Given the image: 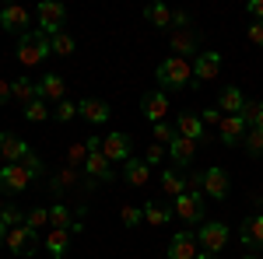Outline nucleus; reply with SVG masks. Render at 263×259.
<instances>
[{"label":"nucleus","instance_id":"ddd939ff","mask_svg":"<svg viewBox=\"0 0 263 259\" xmlns=\"http://www.w3.org/2000/svg\"><path fill=\"white\" fill-rule=\"evenodd\" d=\"M141 112L151 126H155V123H165V116H168V95H165V91H147L141 98Z\"/></svg>","mask_w":263,"mask_h":259},{"label":"nucleus","instance_id":"a19ab883","mask_svg":"<svg viewBox=\"0 0 263 259\" xmlns=\"http://www.w3.org/2000/svg\"><path fill=\"white\" fill-rule=\"evenodd\" d=\"M49 224H53V228H67V224H70L67 203H53V207H49Z\"/></svg>","mask_w":263,"mask_h":259},{"label":"nucleus","instance_id":"49530a36","mask_svg":"<svg viewBox=\"0 0 263 259\" xmlns=\"http://www.w3.org/2000/svg\"><path fill=\"white\" fill-rule=\"evenodd\" d=\"M190 25V14L186 11H172V28H186Z\"/></svg>","mask_w":263,"mask_h":259},{"label":"nucleus","instance_id":"20e7f679","mask_svg":"<svg viewBox=\"0 0 263 259\" xmlns=\"http://www.w3.org/2000/svg\"><path fill=\"white\" fill-rule=\"evenodd\" d=\"M228 238H232V231H228V224H221V221H203L200 228H197V242H200L203 252H211V256H218L224 245H228Z\"/></svg>","mask_w":263,"mask_h":259},{"label":"nucleus","instance_id":"dca6fc26","mask_svg":"<svg viewBox=\"0 0 263 259\" xmlns=\"http://www.w3.org/2000/svg\"><path fill=\"white\" fill-rule=\"evenodd\" d=\"M239 238H242L246 249L253 252H263V214H249L239 228Z\"/></svg>","mask_w":263,"mask_h":259},{"label":"nucleus","instance_id":"c756f323","mask_svg":"<svg viewBox=\"0 0 263 259\" xmlns=\"http://www.w3.org/2000/svg\"><path fill=\"white\" fill-rule=\"evenodd\" d=\"M242 119H246L249 130H260V133H263V102H249V98H246Z\"/></svg>","mask_w":263,"mask_h":259},{"label":"nucleus","instance_id":"09e8293b","mask_svg":"<svg viewBox=\"0 0 263 259\" xmlns=\"http://www.w3.org/2000/svg\"><path fill=\"white\" fill-rule=\"evenodd\" d=\"M4 238H7V224L0 221V245H4Z\"/></svg>","mask_w":263,"mask_h":259},{"label":"nucleus","instance_id":"a211bd4d","mask_svg":"<svg viewBox=\"0 0 263 259\" xmlns=\"http://www.w3.org/2000/svg\"><path fill=\"white\" fill-rule=\"evenodd\" d=\"M78 116L88 119L91 126H102V123H109L112 109H109V102H102V98H81L78 102Z\"/></svg>","mask_w":263,"mask_h":259},{"label":"nucleus","instance_id":"3c124183","mask_svg":"<svg viewBox=\"0 0 263 259\" xmlns=\"http://www.w3.org/2000/svg\"><path fill=\"white\" fill-rule=\"evenodd\" d=\"M242 259H263V256H256V252H249V256H242Z\"/></svg>","mask_w":263,"mask_h":259},{"label":"nucleus","instance_id":"7ed1b4c3","mask_svg":"<svg viewBox=\"0 0 263 259\" xmlns=\"http://www.w3.org/2000/svg\"><path fill=\"white\" fill-rule=\"evenodd\" d=\"M49 53H53V49H49V35H42L39 28H32L28 35L18 39V60L25 63V67H39Z\"/></svg>","mask_w":263,"mask_h":259},{"label":"nucleus","instance_id":"412c9836","mask_svg":"<svg viewBox=\"0 0 263 259\" xmlns=\"http://www.w3.org/2000/svg\"><path fill=\"white\" fill-rule=\"evenodd\" d=\"M123 182L134 186V189L147 186V182H151V165H147L144 158H130L126 165H123Z\"/></svg>","mask_w":263,"mask_h":259},{"label":"nucleus","instance_id":"4c0bfd02","mask_svg":"<svg viewBox=\"0 0 263 259\" xmlns=\"http://www.w3.org/2000/svg\"><path fill=\"white\" fill-rule=\"evenodd\" d=\"M151 140H155V144H172V140H176V126H172V123H155V126H151Z\"/></svg>","mask_w":263,"mask_h":259},{"label":"nucleus","instance_id":"6e6552de","mask_svg":"<svg viewBox=\"0 0 263 259\" xmlns=\"http://www.w3.org/2000/svg\"><path fill=\"white\" fill-rule=\"evenodd\" d=\"M102 154L112 161V165H126V161L134 158V140L116 130V133H109V137H102Z\"/></svg>","mask_w":263,"mask_h":259},{"label":"nucleus","instance_id":"8fccbe9b","mask_svg":"<svg viewBox=\"0 0 263 259\" xmlns=\"http://www.w3.org/2000/svg\"><path fill=\"white\" fill-rule=\"evenodd\" d=\"M197 259H218V256H211V252H200V256H197Z\"/></svg>","mask_w":263,"mask_h":259},{"label":"nucleus","instance_id":"aec40b11","mask_svg":"<svg viewBox=\"0 0 263 259\" xmlns=\"http://www.w3.org/2000/svg\"><path fill=\"white\" fill-rule=\"evenodd\" d=\"M193 158H197V144L176 133V140L168 144V161H172L176 168H190V165H193Z\"/></svg>","mask_w":263,"mask_h":259},{"label":"nucleus","instance_id":"bb28decb","mask_svg":"<svg viewBox=\"0 0 263 259\" xmlns=\"http://www.w3.org/2000/svg\"><path fill=\"white\" fill-rule=\"evenodd\" d=\"M11 95H14V102H21V105L35 102V98H39V81H32V77L11 81Z\"/></svg>","mask_w":263,"mask_h":259},{"label":"nucleus","instance_id":"5701e85b","mask_svg":"<svg viewBox=\"0 0 263 259\" xmlns=\"http://www.w3.org/2000/svg\"><path fill=\"white\" fill-rule=\"evenodd\" d=\"M218 109H221L224 116H242L246 95L235 88V84H228V88H221V95H218Z\"/></svg>","mask_w":263,"mask_h":259},{"label":"nucleus","instance_id":"1a4fd4ad","mask_svg":"<svg viewBox=\"0 0 263 259\" xmlns=\"http://www.w3.org/2000/svg\"><path fill=\"white\" fill-rule=\"evenodd\" d=\"M32 186V175L25 165H4L0 168V193L4 196H14V193H25Z\"/></svg>","mask_w":263,"mask_h":259},{"label":"nucleus","instance_id":"a18cd8bd","mask_svg":"<svg viewBox=\"0 0 263 259\" xmlns=\"http://www.w3.org/2000/svg\"><path fill=\"white\" fill-rule=\"evenodd\" d=\"M246 11H249V18H253V21H263V0H249Z\"/></svg>","mask_w":263,"mask_h":259},{"label":"nucleus","instance_id":"f704fd0d","mask_svg":"<svg viewBox=\"0 0 263 259\" xmlns=\"http://www.w3.org/2000/svg\"><path fill=\"white\" fill-rule=\"evenodd\" d=\"M242 147H246L249 158H263V133H260V130H249L246 140H242Z\"/></svg>","mask_w":263,"mask_h":259},{"label":"nucleus","instance_id":"37998d69","mask_svg":"<svg viewBox=\"0 0 263 259\" xmlns=\"http://www.w3.org/2000/svg\"><path fill=\"white\" fill-rule=\"evenodd\" d=\"M165 158H168V151H165L162 144H151V147H147V154H144V161H147V165H162Z\"/></svg>","mask_w":263,"mask_h":259},{"label":"nucleus","instance_id":"39448f33","mask_svg":"<svg viewBox=\"0 0 263 259\" xmlns=\"http://www.w3.org/2000/svg\"><path fill=\"white\" fill-rule=\"evenodd\" d=\"M35 18H39V32L53 39V35H60L63 25H67V7L57 4V0H42L39 11H35Z\"/></svg>","mask_w":263,"mask_h":259},{"label":"nucleus","instance_id":"f03ea898","mask_svg":"<svg viewBox=\"0 0 263 259\" xmlns=\"http://www.w3.org/2000/svg\"><path fill=\"white\" fill-rule=\"evenodd\" d=\"M172 214L179 221H186V224H203L207 221V196L200 189H190V193L172 200Z\"/></svg>","mask_w":263,"mask_h":259},{"label":"nucleus","instance_id":"e433bc0d","mask_svg":"<svg viewBox=\"0 0 263 259\" xmlns=\"http://www.w3.org/2000/svg\"><path fill=\"white\" fill-rule=\"evenodd\" d=\"M18 165H25V168H28V175H32V179H42V175H46V161H42L35 151H28V154H25V161H18Z\"/></svg>","mask_w":263,"mask_h":259},{"label":"nucleus","instance_id":"0eeeda50","mask_svg":"<svg viewBox=\"0 0 263 259\" xmlns=\"http://www.w3.org/2000/svg\"><path fill=\"white\" fill-rule=\"evenodd\" d=\"M0 28L4 32H11V35H28L32 32V14H28V7H21V4H11V7H4L0 11Z\"/></svg>","mask_w":263,"mask_h":259},{"label":"nucleus","instance_id":"393cba45","mask_svg":"<svg viewBox=\"0 0 263 259\" xmlns=\"http://www.w3.org/2000/svg\"><path fill=\"white\" fill-rule=\"evenodd\" d=\"M46 252L53 259H63L70 252V231H67V228H49V235H46Z\"/></svg>","mask_w":263,"mask_h":259},{"label":"nucleus","instance_id":"c9c22d12","mask_svg":"<svg viewBox=\"0 0 263 259\" xmlns=\"http://www.w3.org/2000/svg\"><path fill=\"white\" fill-rule=\"evenodd\" d=\"M53 119H57V123H70V119H78V102L63 98L60 105L53 109Z\"/></svg>","mask_w":263,"mask_h":259},{"label":"nucleus","instance_id":"4be33fe9","mask_svg":"<svg viewBox=\"0 0 263 259\" xmlns=\"http://www.w3.org/2000/svg\"><path fill=\"white\" fill-rule=\"evenodd\" d=\"M39 98L42 102H57V105H60V102L67 98V81H63L60 74H46V77L39 81Z\"/></svg>","mask_w":263,"mask_h":259},{"label":"nucleus","instance_id":"f3484780","mask_svg":"<svg viewBox=\"0 0 263 259\" xmlns=\"http://www.w3.org/2000/svg\"><path fill=\"white\" fill-rule=\"evenodd\" d=\"M221 74V53H214V49H207V53H200L197 60H193V81H214Z\"/></svg>","mask_w":263,"mask_h":259},{"label":"nucleus","instance_id":"423d86ee","mask_svg":"<svg viewBox=\"0 0 263 259\" xmlns=\"http://www.w3.org/2000/svg\"><path fill=\"white\" fill-rule=\"evenodd\" d=\"M4 245L14 252V256H35L39 252V231H32L28 224H18V228H7V238Z\"/></svg>","mask_w":263,"mask_h":259},{"label":"nucleus","instance_id":"de8ad7c7","mask_svg":"<svg viewBox=\"0 0 263 259\" xmlns=\"http://www.w3.org/2000/svg\"><path fill=\"white\" fill-rule=\"evenodd\" d=\"M11 98H14L11 95V81H0V105H7Z\"/></svg>","mask_w":263,"mask_h":259},{"label":"nucleus","instance_id":"ea45409f","mask_svg":"<svg viewBox=\"0 0 263 259\" xmlns=\"http://www.w3.org/2000/svg\"><path fill=\"white\" fill-rule=\"evenodd\" d=\"M25 224H28L32 231H39L42 224H49V210H46V207H32V210L25 214Z\"/></svg>","mask_w":263,"mask_h":259},{"label":"nucleus","instance_id":"f257e3e1","mask_svg":"<svg viewBox=\"0 0 263 259\" xmlns=\"http://www.w3.org/2000/svg\"><path fill=\"white\" fill-rule=\"evenodd\" d=\"M155 81L162 84V91H182V88H190V81H193V63L179 60V56H165V60L155 67Z\"/></svg>","mask_w":263,"mask_h":259},{"label":"nucleus","instance_id":"c85d7f7f","mask_svg":"<svg viewBox=\"0 0 263 259\" xmlns=\"http://www.w3.org/2000/svg\"><path fill=\"white\" fill-rule=\"evenodd\" d=\"M144 18L151 21L155 28H172V7H165V4H151V7H144Z\"/></svg>","mask_w":263,"mask_h":259},{"label":"nucleus","instance_id":"c03bdc74","mask_svg":"<svg viewBox=\"0 0 263 259\" xmlns=\"http://www.w3.org/2000/svg\"><path fill=\"white\" fill-rule=\"evenodd\" d=\"M246 35H249L253 46H263V21H253V25L246 28Z\"/></svg>","mask_w":263,"mask_h":259},{"label":"nucleus","instance_id":"a878e982","mask_svg":"<svg viewBox=\"0 0 263 259\" xmlns=\"http://www.w3.org/2000/svg\"><path fill=\"white\" fill-rule=\"evenodd\" d=\"M158 182H162V193H165L168 200H176V196H182V193H190V182L182 179L176 168H165Z\"/></svg>","mask_w":263,"mask_h":259},{"label":"nucleus","instance_id":"6ab92c4d","mask_svg":"<svg viewBox=\"0 0 263 259\" xmlns=\"http://www.w3.org/2000/svg\"><path fill=\"white\" fill-rule=\"evenodd\" d=\"M176 126V133L179 137H186V140H203V133H207V126H203V119H200V112H179V119L172 123Z\"/></svg>","mask_w":263,"mask_h":259},{"label":"nucleus","instance_id":"72a5a7b5","mask_svg":"<svg viewBox=\"0 0 263 259\" xmlns=\"http://www.w3.org/2000/svg\"><path fill=\"white\" fill-rule=\"evenodd\" d=\"M120 221L126 224V228H137V224H144V207L123 203V207H120Z\"/></svg>","mask_w":263,"mask_h":259},{"label":"nucleus","instance_id":"f8f14e48","mask_svg":"<svg viewBox=\"0 0 263 259\" xmlns=\"http://www.w3.org/2000/svg\"><path fill=\"white\" fill-rule=\"evenodd\" d=\"M88 179H95V182H112L116 179V168H112V161L105 158L102 151H88V161H84V168H81Z\"/></svg>","mask_w":263,"mask_h":259},{"label":"nucleus","instance_id":"cd10ccee","mask_svg":"<svg viewBox=\"0 0 263 259\" xmlns=\"http://www.w3.org/2000/svg\"><path fill=\"white\" fill-rule=\"evenodd\" d=\"M172 203H144V221L147 224H155V228H162V224H172Z\"/></svg>","mask_w":263,"mask_h":259},{"label":"nucleus","instance_id":"b1692460","mask_svg":"<svg viewBox=\"0 0 263 259\" xmlns=\"http://www.w3.org/2000/svg\"><path fill=\"white\" fill-rule=\"evenodd\" d=\"M172 53L179 56V60H186V56H193L197 53V32L193 28H179V32H172Z\"/></svg>","mask_w":263,"mask_h":259},{"label":"nucleus","instance_id":"7c9ffc66","mask_svg":"<svg viewBox=\"0 0 263 259\" xmlns=\"http://www.w3.org/2000/svg\"><path fill=\"white\" fill-rule=\"evenodd\" d=\"M21 116H25L28 123H46L53 112H49V105H46L42 98H35V102H28V105H25V112H21Z\"/></svg>","mask_w":263,"mask_h":259},{"label":"nucleus","instance_id":"79ce46f5","mask_svg":"<svg viewBox=\"0 0 263 259\" xmlns=\"http://www.w3.org/2000/svg\"><path fill=\"white\" fill-rule=\"evenodd\" d=\"M200 119H203V126H221V119H224V112L218 109V105H207L200 112Z\"/></svg>","mask_w":263,"mask_h":259},{"label":"nucleus","instance_id":"2f4dec72","mask_svg":"<svg viewBox=\"0 0 263 259\" xmlns=\"http://www.w3.org/2000/svg\"><path fill=\"white\" fill-rule=\"evenodd\" d=\"M49 49H53L57 56H70V53L78 49V42L70 39L67 32H60V35H53V39H49Z\"/></svg>","mask_w":263,"mask_h":259},{"label":"nucleus","instance_id":"4468645a","mask_svg":"<svg viewBox=\"0 0 263 259\" xmlns=\"http://www.w3.org/2000/svg\"><path fill=\"white\" fill-rule=\"evenodd\" d=\"M28 151H32V147H28L18 133L0 130V158H4V165H18V161H25V154H28Z\"/></svg>","mask_w":263,"mask_h":259},{"label":"nucleus","instance_id":"58836bf2","mask_svg":"<svg viewBox=\"0 0 263 259\" xmlns=\"http://www.w3.org/2000/svg\"><path fill=\"white\" fill-rule=\"evenodd\" d=\"M0 221H4L7 228H18V224H25V214H21L14 203H4V207H0Z\"/></svg>","mask_w":263,"mask_h":259},{"label":"nucleus","instance_id":"473e14b6","mask_svg":"<svg viewBox=\"0 0 263 259\" xmlns=\"http://www.w3.org/2000/svg\"><path fill=\"white\" fill-rule=\"evenodd\" d=\"M84 161H88V144H84V140L70 144V151H67V165L78 172V168H84Z\"/></svg>","mask_w":263,"mask_h":259},{"label":"nucleus","instance_id":"9b49d317","mask_svg":"<svg viewBox=\"0 0 263 259\" xmlns=\"http://www.w3.org/2000/svg\"><path fill=\"white\" fill-rule=\"evenodd\" d=\"M200 189H203V196H211V200H224L228 189H232V179H228L224 168H207L200 179Z\"/></svg>","mask_w":263,"mask_h":259},{"label":"nucleus","instance_id":"2eb2a0df","mask_svg":"<svg viewBox=\"0 0 263 259\" xmlns=\"http://www.w3.org/2000/svg\"><path fill=\"white\" fill-rule=\"evenodd\" d=\"M246 133H249V126H246L242 116H224L221 126H218V140H221L224 147H235V144H242Z\"/></svg>","mask_w":263,"mask_h":259},{"label":"nucleus","instance_id":"9d476101","mask_svg":"<svg viewBox=\"0 0 263 259\" xmlns=\"http://www.w3.org/2000/svg\"><path fill=\"white\" fill-rule=\"evenodd\" d=\"M197 256H200V242H197L193 231H179V235H172L165 259H197Z\"/></svg>","mask_w":263,"mask_h":259}]
</instances>
